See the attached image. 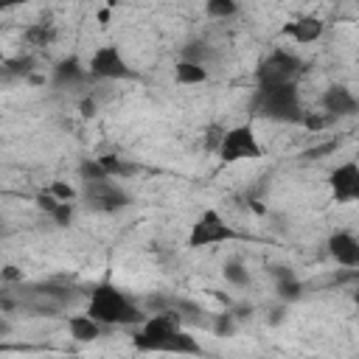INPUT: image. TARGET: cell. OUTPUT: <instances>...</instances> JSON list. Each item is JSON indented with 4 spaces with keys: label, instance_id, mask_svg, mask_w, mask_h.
Returning a JSON list of instances; mask_svg holds the SVG:
<instances>
[{
    "label": "cell",
    "instance_id": "1",
    "mask_svg": "<svg viewBox=\"0 0 359 359\" xmlns=\"http://www.w3.org/2000/svg\"><path fill=\"white\" fill-rule=\"evenodd\" d=\"M132 345L140 353H180V356H202L205 353L199 339L182 328V320L177 311L151 314L132 334Z\"/></svg>",
    "mask_w": 359,
    "mask_h": 359
},
{
    "label": "cell",
    "instance_id": "2",
    "mask_svg": "<svg viewBox=\"0 0 359 359\" xmlns=\"http://www.w3.org/2000/svg\"><path fill=\"white\" fill-rule=\"evenodd\" d=\"M84 314H90L101 325H143L149 320L146 311L137 303H132L126 297V292H121L112 283H98L90 292Z\"/></svg>",
    "mask_w": 359,
    "mask_h": 359
},
{
    "label": "cell",
    "instance_id": "3",
    "mask_svg": "<svg viewBox=\"0 0 359 359\" xmlns=\"http://www.w3.org/2000/svg\"><path fill=\"white\" fill-rule=\"evenodd\" d=\"M250 112L255 118H266V121H278V123H303V115H306V109L300 107L297 84L258 87L252 95Z\"/></svg>",
    "mask_w": 359,
    "mask_h": 359
},
{
    "label": "cell",
    "instance_id": "4",
    "mask_svg": "<svg viewBox=\"0 0 359 359\" xmlns=\"http://www.w3.org/2000/svg\"><path fill=\"white\" fill-rule=\"evenodd\" d=\"M303 59L286 48L269 50L255 67V81L258 87H272V84H297V76L303 73Z\"/></svg>",
    "mask_w": 359,
    "mask_h": 359
},
{
    "label": "cell",
    "instance_id": "5",
    "mask_svg": "<svg viewBox=\"0 0 359 359\" xmlns=\"http://www.w3.org/2000/svg\"><path fill=\"white\" fill-rule=\"evenodd\" d=\"M244 238V233H238L233 224H227L219 210L208 208L196 216V222L191 224V233H188V247L191 250H202V247H210V244H224V241H238Z\"/></svg>",
    "mask_w": 359,
    "mask_h": 359
},
{
    "label": "cell",
    "instance_id": "6",
    "mask_svg": "<svg viewBox=\"0 0 359 359\" xmlns=\"http://www.w3.org/2000/svg\"><path fill=\"white\" fill-rule=\"evenodd\" d=\"M216 154H219L222 163L230 165V163H238V160H258L264 154V149H261L252 126L250 123H238V126H230L224 132V140H222Z\"/></svg>",
    "mask_w": 359,
    "mask_h": 359
},
{
    "label": "cell",
    "instance_id": "7",
    "mask_svg": "<svg viewBox=\"0 0 359 359\" xmlns=\"http://www.w3.org/2000/svg\"><path fill=\"white\" fill-rule=\"evenodd\" d=\"M81 199L90 210H98V213H118L123 208H129V194L112 182V180H98V182H84L81 188Z\"/></svg>",
    "mask_w": 359,
    "mask_h": 359
},
{
    "label": "cell",
    "instance_id": "8",
    "mask_svg": "<svg viewBox=\"0 0 359 359\" xmlns=\"http://www.w3.org/2000/svg\"><path fill=\"white\" fill-rule=\"evenodd\" d=\"M90 76L95 79H109V81H121V79H137L135 70L126 65L123 53L118 45H101L93 56H90Z\"/></svg>",
    "mask_w": 359,
    "mask_h": 359
},
{
    "label": "cell",
    "instance_id": "9",
    "mask_svg": "<svg viewBox=\"0 0 359 359\" xmlns=\"http://www.w3.org/2000/svg\"><path fill=\"white\" fill-rule=\"evenodd\" d=\"M328 191H331V199L337 205L359 202V163L348 160V163H339L337 168H331Z\"/></svg>",
    "mask_w": 359,
    "mask_h": 359
},
{
    "label": "cell",
    "instance_id": "10",
    "mask_svg": "<svg viewBox=\"0 0 359 359\" xmlns=\"http://www.w3.org/2000/svg\"><path fill=\"white\" fill-rule=\"evenodd\" d=\"M323 109L331 118H348L359 112V98L345 87V84H331L323 93Z\"/></svg>",
    "mask_w": 359,
    "mask_h": 359
},
{
    "label": "cell",
    "instance_id": "11",
    "mask_svg": "<svg viewBox=\"0 0 359 359\" xmlns=\"http://www.w3.org/2000/svg\"><path fill=\"white\" fill-rule=\"evenodd\" d=\"M328 255L337 261V264H342V266H359V238L356 236H351V233H345V230H339V233H331L328 236Z\"/></svg>",
    "mask_w": 359,
    "mask_h": 359
},
{
    "label": "cell",
    "instance_id": "12",
    "mask_svg": "<svg viewBox=\"0 0 359 359\" xmlns=\"http://www.w3.org/2000/svg\"><path fill=\"white\" fill-rule=\"evenodd\" d=\"M90 79V67H84L76 56H65V59H59L56 62V67H53V81L59 84V87H79V84H84Z\"/></svg>",
    "mask_w": 359,
    "mask_h": 359
},
{
    "label": "cell",
    "instance_id": "13",
    "mask_svg": "<svg viewBox=\"0 0 359 359\" xmlns=\"http://www.w3.org/2000/svg\"><path fill=\"white\" fill-rule=\"evenodd\" d=\"M323 31H325V22L320 17H300V20L283 25V34L292 36L294 42H300V45H309V42L320 39Z\"/></svg>",
    "mask_w": 359,
    "mask_h": 359
},
{
    "label": "cell",
    "instance_id": "14",
    "mask_svg": "<svg viewBox=\"0 0 359 359\" xmlns=\"http://www.w3.org/2000/svg\"><path fill=\"white\" fill-rule=\"evenodd\" d=\"M67 331L76 342H95L101 337V323H95L90 314H70L67 317Z\"/></svg>",
    "mask_w": 359,
    "mask_h": 359
},
{
    "label": "cell",
    "instance_id": "15",
    "mask_svg": "<svg viewBox=\"0 0 359 359\" xmlns=\"http://www.w3.org/2000/svg\"><path fill=\"white\" fill-rule=\"evenodd\" d=\"M213 59H216V50H213L208 42H202V39H191V42H185L182 50H180V62H191V65H202V67H208Z\"/></svg>",
    "mask_w": 359,
    "mask_h": 359
},
{
    "label": "cell",
    "instance_id": "16",
    "mask_svg": "<svg viewBox=\"0 0 359 359\" xmlns=\"http://www.w3.org/2000/svg\"><path fill=\"white\" fill-rule=\"evenodd\" d=\"M22 39H25V45H31V48H48V45H53V39H56V25L53 22H31L25 31H22Z\"/></svg>",
    "mask_w": 359,
    "mask_h": 359
},
{
    "label": "cell",
    "instance_id": "17",
    "mask_svg": "<svg viewBox=\"0 0 359 359\" xmlns=\"http://www.w3.org/2000/svg\"><path fill=\"white\" fill-rule=\"evenodd\" d=\"M34 67H36V59L31 53H20L14 59H6L3 65V79H31L34 76Z\"/></svg>",
    "mask_w": 359,
    "mask_h": 359
},
{
    "label": "cell",
    "instance_id": "18",
    "mask_svg": "<svg viewBox=\"0 0 359 359\" xmlns=\"http://www.w3.org/2000/svg\"><path fill=\"white\" fill-rule=\"evenodd\" d=\"M208 67L191 65V62H177L174 65V81L177 84H205L208 81Z\"/></svg>",
    "mask_w": 359,
    "mask_h": 359
},
{
    "label": "cell",
    "instance_id": "19",
    "mask_svg": "<svg viewBox=\"0 0 359 359\" xmlns=\"http://www.w3.org/2000/svg\"><path fill=\"white\" fill-rule=\"evenodd\" d=\"M98 163H101V168L107 171V177H109V180H118V177H129V174H135V171H137V165H129V163H123L118 154H104V157H98Z\"/></svg>",
    "mask_w": 359,
    "mask_h": 359
},
{
    "label": "cell",
    "instance_id": "20",
    "mask_svg": "<svg viewBox=\"0 0 359 359\" xmlns=\"http://www.w3.org/2000/svg\"><path fill=\"white\" fill-rule=\"evenodd\" d=\"M205 11L213 20H227V17H233L238 11V3L236 0H208L205 3Z\"/></svg>",
    "mask_w": 359,
    "mask_h": 359
},
{
    "label": "cell",
    "instance_id": "21",
    "mask_svg": "<svg viewBox=\"0 0 359 359\" xmlns=\"http://www.w3.org/2000/svg\"><path fill=\"white\" fill-rule=\"evenodd\" d=\"M222 275H224V280H227L230 286H238V289H244V286L250 283V275H247V269H244L238 261H227V264L222 266Z\"/></svg>",
    "mask_w": 359,
    "mask_h": 359
},
{
    "label": "cell",
    "instance_id": "22",
    "mask_svg": "<svg viewBox=\"0 0 359 359\" xmlns=\"http://www.w3.org/2000/svg\"><path fill=\"white\" fill-rule=\"evenodd\" d=\"M275 292H278V297H280V300L294 303V300H300V297H303L306 286H303L297 278H292V280H278V283H275Z\"/></svg>",
    "mask_w": 359,
    "mask_h": 359
},
{
    "label": "cell",
    "instance_id": "23",
    "mask_svg": "<svg viewBox=\"0 0 359 359\" xmlns=\"http://www.w3.org/2000/svg\"><path fill=\"white\" fill-rule=\"evenodd\" d=\"M210 328H213L216 337H233V331H236V314H233V311L216 314L213 323H210Z\"/></svg>",
    "mask_w": 359,
    "mask_h": 359
},
{
    "label": "cell",
    "instance_id": "24",
    "mask_svg": "<svg viewBox=\"0 0 359 359\" xmlns=\"http://www.w3.org/2000/svg\"><path fill=\"white\" fill-rule=\"evenodd\" d=\"M79 177H81L84 182H98V180H109V177H107V171L101 168V163H98V160H84V163L79 165Z\"/></svg>",
    "mask_w": 359,
    "mask_h": 359
},
{
    "label": "cell",
    "instance_id": "25",
    "mask_svg": "<svg viewBox=\"0 0 359 359\" xmlns=\"http://www.w3.org/2000/svg\"><path fill=\"white\" fill-rule=\"evenodd\" d=\"M50 222H53L56 227H67V224L73 222V202H59L56 210L50 213Z\"/></svg>",
    "mask_w": 359,
    "mask_h": 359
},
{
    "label": "cell",
    "instance_id": "26",
    "mask_svg": "<svg viewBox=\"0 0 359 359\" xmlns=\"http://www.w3.org/2000/svg\"><path fill=\"white\" fill-rule=\"evenodd\" d=\"M59 202H73L79 194H76V188L73 185H67V182H62V180H56V182H50V188H48Z\"/></svg>",
    "mask_w": 359,
    "mask_h": 359
},
{
    "label": "cell",
    "instance_id": "27",
    "mask_svg": "<svg viewBox=\"0 0 359 359\" xmlns=\"http://www.w3.org/2000/svg\"><path fill=\"white\" fill-rule=\"evenodd\" d=\"M331 121H334L331 115H311V112L303 115V126H306L309 132H320V129H325Z\"/></svg>",
    "mask_w": 359,
    "mask_h": 359
},
{
    "label": "cell",
    "instance_id": "28",
    "mask_svg": "<svg viewBox=\"0 0 359 359\" xmlns=\"http://www.w3.org/2000/svg\"><path fill=\"white\" fill-rule=\"evenodd\" d=\"M224 132H227L224 126H216V123H213V126H208L205 146H208V149H213V151H219V146H222V140H224Z\"/></svg>",
    "mask_w": 359,
    "mask_h": 359
},
{
    "label": "cell",
    "instance_id": "29",
    "mask_svg": "<svg viewBox=\"0 0 359 359\" xmlns=\"http://www.w3.org/2000/svg\"><path fill=\"white\" fill-rule=\"evenodd\" d=\"M337 149V140H328V143H323V146H314V149H306L303 151V157H309V160H320L323 154H331Z\"/></svg>",
    "mask_w": 359,
    "mask_h": 359
},
{
    "label": "cell",
    "instance_id": "30",
    "mask_svg": "<svg viewBox=\"0 0 359 359\" xmlns=\"http://www.w3.org/2000/svg\"><path fill=\"white\" fill-rule=\"evenodd\" d=\"M36 205H39V208H42V210H45V213L50 216V213L56 210V205H59V199H56V196H53L50 191H45V194H39V196H36Z\"/></svg>",
    "mask_w": 359,
    "mask_h": 359
},
{
    "label": "cell",
    "instance_id": "31",
    "mask_svg": "<svg viewBox=\"0 0 359 359\" xmlns=\"http://www.w3.org/2000/svg\"><path fill=\"white\" fill-rule=\"evenodd\" d=\"M79 112H81V118H93V115L98 112V104H95V98H93V95L81 98V101H79Z\"/></svg>",
    "mask_w": 359,
    "mask_h": 359
},
{
    "label": "cell",
    "instance_id": "32",
    "mask_svg": "<svg viewBox=\"0 0 359 359\" xmlns=\"http://www.w3.org/2000/svg\"><path fill=\"white\" fill-rule=\"evenodd\" d=\"M272 275H275L278 280H292V278H297V275H294L289 266H272Z\"/></svg>",
    "mask_w": 359,
    "mask_h": 359
},
{
    "label": "cell",
    "instance_id": "33",
    "mask_svg": "<svg viewBox=\"0 0 359 359\" xmlns=\"http://www.w3.org/2000/svg\"><path fill=\"white\" fill-rule=\"evenodd\" d=\"M3 278H6V280H22V272H20L17 266H6V269H3Z\"/></svg>",
    "mask_w": 359,
    "mask_h": 359
},
{
    "label": "cell",
    "instance_id": "34",
    "mask_svg": "<svg viewBox=\"0 0 359 359\" xmlns=\"http://www.w3.org/2000/svg\"><path fill=\"white\" fill-rule=\"evenodd\" d=\"M95 17H98V22H104V25H107V22H109V17H112V11H109V8H98V14H95Z\"/></svg>",
    "mask_w": 359,
    "mask_h": 359
},
{
    "label": "cell",
    "instance_id": "35",
    "mask_svg": "<svg viewBox=\"0 0 359 359\" xmlns=\"http://www.w3.org/2000/svg\"><path fill=\"white\" fill-rule=\"evenodd\" d=\"M28 81H31V84H45V79H42V76H36V73H34Z\"/></svg>",
    "mask_w": 359,
    "mask_h": 359
},
{
    "label": "cell",
    "instance_id": "36",
    "mask_svg": "<svg viewBox=\"0 0 359 359\" xmlns=\"http://www.w3.org/2000/svg\"><path fill=\"white\" fill-rule=\"evenodd\" d=\"M353 303H356V306H359V289H356V292H353Z\"/></svg>",
    "mask_w": 359,
    "mask_h": 359
}]
</instances>
